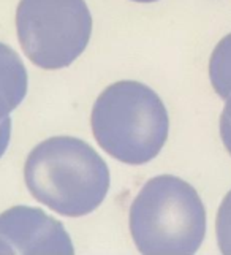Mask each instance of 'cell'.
Returning a JSON list of instances; mask_svg holds the SVG:
<instances>
[{"label": "cell", "mask_w": 231, "mask_h": 255, "mask_svg": "<svg viewBox=\"0 0 231 255\" xmlns=\"http://www.w3.org/2000/svg\"><path fill=\"white\" fill-rule=\"evenodd\" d=\"M0 240L19 254H73L64 225L38 208L14 206L0 214Z\"/></svg>", "instance_id": "5"}, {"label": "cell", "mask_w": 231, "mask_h": 255, "mask_svg": "<svg viewBox=\"0 0 231 255\" xmlns=\"http://www.w3.org/2000/svg\"><path fill=\"white\" fill-rule=\"evenodd\" d=\"M0 254H13V251L10 249V246H8L5 241L0 240Z\"/></svg>", "instance_id": "11"}, {"label": "cell", "mask_w": 231, "mask_h": 255, "mask_svg": "<svg viewBox=\"0 0 231 255\" xmlns=\"http://www.w3.org/2000/svg\"><path fill=\"white\" fill-rule=\"evenodd\" d=\"M16 32L35 65L59 70L83 54L91 40L92 16L84 0H19Z\"/></svg>", "instance_id": "4"}, {"label": "cell", "mask_w": 231, "mask_h": 255, "mask_svg": "<svg viewBox=\"0 0 231 255\" xmlns=\"http://www.w3.org/2000/svg\"><path fill=\"white\" fill-rule=\"evenodd\" d=\"M220 136L227 147V151L231 154V95L228 97L224 113H222V116H220Z\"/></svg>", "instance_id": "9"}, {"label": "cell", "mask_w": 231, "mask_h": 255, "mask_svg": "<svg viewBox=\"0 0 231 255\" xmlns=\"http://www.w3.org/2000/svg\"><path fill=\"white\" fill-rule=\"evenodd\" d=\"M209 80L217 95H231V33L219 41L209 59Z\"/></svg>", "instance_id": "7"}, {"label": "cell", "mask_w": 231, "mask_h": 255, "mask_svg": "<svg viewBox=\"0 0 231 255\" xmlns=\"http://www.w3.org/2000/svg\"><path fill=\"white\" fill-rule=\"evenodd\" d=\"M217 241L222 254H231V190L224 198L217 214Z\"/></svg>", "instance_id": "8"}, {"label": "cell", "mask_w": 231, "mask_h": 255, "mask_svg": "<svg viewBox=\"0 0 231 255\" xmlns=\"http://www.w3.org/2000/svg\"><path fill=\"white\" fill-rule=\"evenodd\" d=\"M91 122L103 151L128 165L155 159L170 131L163 102L138 81H119L106 87L94 105Z\"/></svg>", "instance_id": "2"}, {"label": "cell", "mask_w": 231, "mask_h": 255, "mask_svg": "<svg viewBox=\"0 0 231 255\" xmlns=\"http://www.w3.org/2000/svg\"><path fill=\"white\" fill-rule=\"evenodd\" d=\"M10 136H11V119L5 118L0 121V157L5 154L8 144H10Z\"/></svg>", "instance_id": "10"}, {"label": "cell", "mask_w": 231, "mask_h": 255, "mask_svg": "<svg viewBox=\"0 0 231 255\" xmlns=\"http://www.w3.org/2000/svg\"><path fill=\"white\" fill-rule=\"evenodd\" d=\"M24 179L35 200L67 217L91 214L110 189L105 160L73 136H54L35 146L25 160Z\"/></svg>", "instance_id": "1"}, {"label": "cell", "mask_w": 231, "mask_h": 255, "mask_svg": "<svg viewBox=\"0 0 231 255\" xmlns=\"http://www.w3.org/2000/svg\"><path fill=\"white\" fill-rule=\"evenodd\" d=\"M133 2H138V3H152V2H157V0H133Z\"/></svg>", "instance_id": "12"}, {"label": "cell", "mask_w": 231, "mask_h": 255, "mask_svg": "<svg viewBox=\"0 0 231 255\" xmlns=\"http://www.w3.org/2000/svg\"><path fill=\"white\" fill-rule=\"evenodd\" d=\"M130 233L141 254H195L206 235V211L189 182L155 176L133 200Z\"/></svg>", "instance_id": "3"}, {"label": "cell", "mask_w": 231, "mask_h": 255, "mask_svg": "<svg viewBox=\"0 0 231 255\" xmlns=\"http://www.w3.org/2000/svg\"><path fill=\"white\" fill-rule=\"evenodd\" d=\"M27 94V70L17 52L0 43V121L8 118Z\"/></svg>", "instance_id": "6"}]
</instances>
